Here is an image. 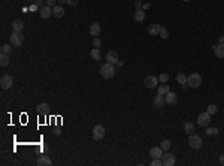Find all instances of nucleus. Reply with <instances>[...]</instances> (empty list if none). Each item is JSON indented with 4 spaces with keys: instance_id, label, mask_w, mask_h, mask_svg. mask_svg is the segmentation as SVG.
I'll return each mask as SVG.
<instances>
[{
    "instance_id": "obj_1",
    "label": "nucleus",
    "mask_w": 224,
    "mask_h": 166,
    "mask_svg": "<svg viewBox=\"0 0 224 166\" xmlns=\"http://www.w3.org/2000/svg\"><path fill=\"white\" fill-rule=\"evenodd\" d=\"M100 75L103 76L105 79H109V78H112V76L115 75L114 65H111V63H106V65H103V66L100 67Z\"/></svg>"
},
{
    "instance_id": "obj_2",
    "label": "nucleus",
    "mask_w": 224,
    "mask_h": 166,
    "mask_svg": "<svg viewBox=\"0 0 224 166\" xmlns=\"http://www.w3.org/2000/svg\"><path fill=\"white\" fill-rule=\"evenodd\" d=\"M191 88H199L200 87V84H202V76L199 74H191L188 75V81H187Z\"/></svg>"
},
{
    "instance_id": "obj_3",
    "label": "nucleus",
    "mask_w": 224,
    "mask_h": 166,
    "mask_svg": "<svg viewBox=\"0 0 224 166\" xmlns=\"http://www.w3.org/2000/svg\"><path fill=\"white\" fill-rule=\"evenodd\" d=\"M9 39H11V45H14V47H21L23 42H24V36L21 34V32H14V33L9 36Z\"/></svg>"
},
{
    "instance_id": "obj_4",
    "label": "nucleus",
    "mask_w": 224,
    "mask_h": 166,
    "mask_svg": "<svg viewBox=\"0 0 224 166\" xmlns=\"http://www.w3.org/2000/svg\"><path fill=\"white\" fill-rule=\"evenodd\" d=\"M188 145L193 150H199L202 147V138H200L199 135H193V133H191L188 136Z\"/></svg>"
},
{
    "instance_id": "obj_5",
    "label": "nucleus",
    "mask_w": 224,
    "mask_h": 166,
    "mask_svg": "<svg viewBox=\"0 0 224 166\" xmlns=\"http://www.w3.org/2000/svg\"><path fill=\"white\" fill-rule=\"evenodd\" d=\"M105 127L102 124H97L93 127V139H96V141H100V139H103L105 138Z\"/></svg>"
},
{
    "instance_id": "obj_6",
    "label": "nucleus",
    "mask_w": 224,
    "mask_h": 166,
    "mask_svg": "<svg viewBox=\"0 0 224 166\" xmlns=\"http://www.w3.org/2000/svg\"><path fill=\"white\" fill-rule=\"evenodd\" d=\"M197 123L199 126H202V127H206V126H209V123H211V114L209 112H200L197 117Z\"/></svg>"
},
{
    "instance_id": "obj_7",
    "label": "nucleus",
    "mask_w": 224,
    "mask_h": 166,
    "mask_svg": "<svg viewBox=\"0 0 224 166\" xmlns=\"http://www.w3.org/2000/svg\"><path fill=\"white\" fill-rule=\"evenodd\" d=\"M0 85H2L3 90H9V88L14 85V79H12V76H9V75H3L2 79H0Z\"/></svg>"
},
{
    "instance_id": "obj_8",
    "label": "nucleus",
    "mask_w": 224,
    "mask_h": 166,
    "mask_svg": "<svg viewBox=\"0 0 224 166\" xmlns=\"http://www.w3.org/2000/svg\"><path fill=\"white\" fill-rule=\"evenodd\" d=\"M162 162H163V166H173L176 163L175 156L170 154V153H164L163 156H162Z\"/></svg>"
},
{
    "instance_id": "obj_9",
    "label": "nucleus",
    "mask_w": 224,
    "mask_h": 166,
    "mask_svg": "<svg viewBox=\"0 0 224 166\" xmlns=\"http://www.w3.org/2000/svg\"><path fill=\"white\" fill-rule=\"evenodd\" d=\"M39 15H41V18H43V20H48V18L52 15V8L48 6V5H43L42 8H39Z\"/></svg>"
},
{
    "instance_id": "obj_10",
    "label": "nucleus",
    "mask_w": 224,
    "mask_h": 166,
    "mask_svg": "<svg viewBox=\"0 0 224 166\" xmlns=\"http://www.w3.org/2000/svg\"><path fill=\"white\" fill-rule=\"evenodd\" d=\"M144 84H145V87H148V88H154V87H157V84H158V79H157L155 76H153V75H149V76L145 78Z\"/></svg>"
},
{
    "instance_id": "obj_11",
    "label": "nucleus",
    "mask_w": 224,
    "mask_h": 166,
    "mask_svg": "<svg viewBox=\"0 0 224 166\" xmlns=\"http://www.w3.org/2000/svg\"><path fill=\"white\" fill-rule=\"evenodd\" d=\"M149 156L153 159H162L163 156V148L162 147H153L149 150Z\"/></svg>"
},
{
    "instance_id": "obj_12",
    "label": "nucleus",
    "mask_w": 224,
    "mask_h": 166,
    "mask_svg": "<svg viewBox=\"0 0 224 166\" xmlns=\"http://www.w3.org/2000/svg\"><path fill=\"white\" fill-rule=\"evenodd\" d=\"M64 14H66V12H64V9H63L61 5H55V6L52 8V15L55 18H63Z\"/></svg>"
},
{
    "instance_id": "obj_13",
    "label": "nucleus",
    "mask_w": 224,
    "mask_h": 166,
    "mask_svg": "<svg viewBox=\"0 0 224 166\" xmlns=\"http://www.w3.org/2000/svg\"><path fill=\"white\" fill-rule=\"evenodd\" d=\"M106 60H108V63H111V65H117L120 60H118V54L115 52V51H109L108 54H106Z\"/></svg>"
},
{
    "instance_id": "obj_14",
    "label": "nucleus",
    "mask_w": 224,
    "mask_h": 166,
    "mask_svg": "<svg viewBox=\"0 0 224 166\" xmlns=\"http://www.w3.org/2000/svg\"><path fill=\"white\" fill-rule=\"evenodd\" d=\"M160 30H162V25L160 24H151L148 27V34L149 36H157V34L160 33Z\"/></svg>"
},
{
    "instance_id": "obj_15",
    "label": "nucleus",
    "mask_w": 224,
    "mask_h": 166,
    "mask_svg": "<svg viewBox=\"0 0 224 166\" xmlns=\"http://www.w3.org/2000/svg\"><path fill=\"white\" fill-rule=\"evenodd\" d=\"M100 32H102V27H100L99 23H93V24L90 25V34L91 36H99Z\"/></svg>"
},
{
    "instance_id": "obj_16",
    "label": "nucleus",
    "mask_w": 224,
    "mask_h": 166,
    "mask_svg": "<svg viewBox=\"0 0 224 166\" xmlns=\"http://www.w3.org/2000/svg\"><path fill=\"white\" fill-rule=\"evenodd\" d=\"M39 166H43V165H46V166H51L52 165V162H51V159L48 157V156H39V159H37V162H36Z\"/></svg>"
},
{
    "instance_id": "obj_17",
    "label": "nucleus",
    "mask_w": 224,
    "mask_h": 166,
    "mask_svg": "<svg viewBox=\"0 0 224 166\" xmlns=\"http://www.w3.org/2000/svg\"><path fill=\"white\" fill-rule=\"evenodd\" d=\"M164 100H166V103H169V105H173V103H176V100H178V97H176V94L172 92H169L166 96H164Z\"/></svg>"
},
{
    "instance_id": "obj_18",
    "label": "nucleus",
    "mask_w": 224,
    "mask_h": 166,
    "mask_svg": "<svg viewBox=\"0 0 224 166\" xmlns=\"http://www.w3.org/2000/svg\"><path fill=\"white\" fill-rule=\"evenodd\" d=\"M214 52H215V56L218 58H224V45L223 43H218L214 47Z\"/></svg>"
},
{
    "instance_id": "obj_19",
    "label": "nucleus",
    "mask_w": 224,
    "mask_h": 166,
    "mask_svg": "<svg viewBox=\"0 0 224 166\" xmlns=\"http://www.w3.org/2000/svg\"><path fill=\"white\" fill-rule=\"evenodd\" d=\"M169 92H170V88H169V85H167L166 83L162 84V85L157 88V94H160V96H166Z\"/></svg>"
},
{
    "instance_id": "obj_20",
    "label": "nucleus",
    "mask_w": 224,
    "mask_h": 166,
    "mask_svg": "<svg viewBox=\"0 0 224 166\" xmlns=\"http://www.w3.org/2000/svg\"><path fill=\"white\" fill-rule=\"evenodd\" d=\"M145 20V12L142 11V9H136V12H135V21L136 23H142Z\"/></svg>"
},
{
    "instance_id": "obj_21",
    "label": "nucleus",
    "mask_w": 224,
    "mask_h": 166,
    "mask_svg": "<svg viewBox=\"0 0 224 166\" xmlns=\"http://www.w3.org/2000/svg\"><path fill=\"white\" fill-rule=\"evenodd\" d=\"M12 29H14V32H23L24 23H23L21 20H15V21L12 23Z\"/></svg>"
},
{
    "instance_id": "obj_22",
    "label": "nucleus",
    "mask_w": 224,
    "mask_h": 166,
    "mask_svg": "<svg viewBox=\"0 0 224 166\" xmlns=\"http://www.w3.org/2000/svg\"><path fill=\"white\" fill-rule=\"evenodd\" d=\"M90 56H91V58H93L94 61H97V60L102 58V51L99 50V48H93L91 52H90Z\"/></svg>"
},
{
    "instance_id": "obj_23",
    "label": "nucleus",
    "mask_w": 224,
    "mask_h": 166,
    "mask_svg": "<svg viewBox=\"0 0 224 166\" xmlns=\"http://www.w3.org/2000/svg\"><path fill=\"white\" fill-rule=\"evenodd\" d=\"M164 102H166V100H164V96H160V94H157V96H155L154 105L157 106V108H162V106L164 105Z\"/></svg>"
},
{
    "instance_id": "obj_24",
    "label": "nucleus",
    "mask_w": 224,
    "mask_h": 166,
    "mask_svg": "<svg viewBox=\"0 0 224 166\" xmlns=\"http://www.w3.org/2000/svg\"><path fill=\"white\" fill-rule=\"evenodd\" d=\"M48 109H50V105L45 102V103H39L37 105V112L39 114H46L48 112Z\"/></svg>"
},
{
    "instance_id": "obj_25",
    "label": "nucleus",
    "mask_w": 224,
    "mask_h": 166,
    "mask_svg": "<svg viewBox=\"0 0 224 166\" xmlns=\"http://www.w3.org/2000/svg\"><path fill=\"white\" fill-rule=\"evenodd\" d=\"M184 132L187 133V135H191V133L194 132V124H193V123H190V121L184 123Z\"/></svg>"
},
{
    "instance_id": "obj_26",
    "label": "nucleus",
    "mask_w": 224,
    "mask_h": 166,
    "mask_svg": "<svg viewBox=\"0 0 224 166\" xmlns=\"http://www.w3.org/2000/svg\"><path fill=\"white\" fill-rule=\"evenodd\" d=\"M176 81L179 84H182V85H187V81H188V76L185 74H178L176 75Z\"/></svg>"
},
{
    "instance_id": "obj_27",
    "label": "nucleus",
    "mask_w": 224,
    "mask_h": 166,
    "mask_svg": "<svg viewBox=\"0 0 224 166\" xmlns=\"http://www.w3.org/2000/svg\"><path fill=\"white\" fill-rule=\"evenodd\" d=\"M0 65L3 67L9 65V56L8 54H2V56H0Z\"/></svg>"
},
{
    "instance_id": "obj_28",
    "label": "nucleus",
    "mask_w": 224,
    "mask_h": 166,
    "mask_svg": "<svg viewBox=\"0 0 224 166\" xmlns=\"http://www.w3.org/2000/svg\"><path fill=\"white\" fill-rule=\"evenodd\" d=\"M208 112H209L211 115H215L217 112H218V106H217V105H214V103H212V105H209V106H208Z\"/></svg>"
},
{
    "instance_id": "obj_29",
    "label": "nucleus",
    "mask_w": 224,
    "mask_h": 166,
    "mask_svg": "<svg viewBox=\"0 0 224 166\" xmlns=\"http://www.w3.org/2000/svg\"><path fill=\"white\" fill-rule=\"evenodd\" d=\"M158 36H160V38H163V39H167V38H169V30H167V29H164V27H162V30H160Z\"/></svg>"
},
{
    "instance_id": "obj_30",
    "label": "nucleus",
    "mask_w": 224,
    "mask_h": 166,
    "mask_svg": "<svg viewBox=\"0 0 224 166\" xmlns=\"http://www.w3.org/2000/svg\"><path fill=\"white\" fill-rule=\"evenodd\" d=\"M11 51H12V48H11V45L9 43H6V45H3L2 47V54H11Z\"/></svg>"
},
{
    "instance_id": "obj_31",
    "label": "nucleus",
    "mask_w": 224,
    "mask_h": 166,
    "mask_svg": "<svg viewBox=\"0 0 224 166\" xmlns=\"http://www.w3.org/2000/svg\"><path fill=\"white\" fill-rule=\"evenodd\" d=\"M160 147H162L163 150H169L170 148V141H169V139H163L162 144H160Z\"/></svg>"
},
{
    "instance_id": "obj_32",
    "label": "nucleus",
    "mask_w": 224,
    "mask_h": 166,
    "mask_svg": "<svg viewBox=\"0 0 224 166\" xmlns=\"http://www.w3.org/2000/svg\"><path fill=\"white\" fill-rule=\"evenodd\" d=\"M206 135H218V129L217 127H209V129H206Z\"/></svg>"
},
{
    "instance_id": "obj_33",
    "label": "nucleus",
    "mask_w": 224,
    "mask_h": 166,
    "mask_svg": "<svg viewBox=\"0 0 224 166\" xmlns=\"http://www.w3.org/2000/svg\"><path fill=\"white\" fill-rule=\"evenodd\" d=\"M167 79H169V75H167V74H162L160 76H158V81H160L162 84L167 83Z\"/></svg>"
},
{
    "instance_id": "obj_34",
    "label": "nucleus",
    "mask_w": 224,
    "mask_h": 166,
    "mask_svg": "<svg viewBox=\"0 0 224 166\" xmlns=\"http://www.w3.org/2000/svg\"><path fill=\"white\" fill-rule=\"evenodd\" d=\"M151 166H163V162H162V159H153V162H151Z\"/></svg>"
},
{
    "instance_id": "obj_35",
    "label": "nucleus",
    "mask_w": 224,
    "mask_h": 166,
    "mask_svg": "<svg viewBox=\"0 0 224 166\" xmlns=\"http://www.w3.org/2000/svg\"><path fill=\"white\" fill-rule=\"evenodd\" d=\"M93 45H94V48H100V45H102V41H100L99 38H94V39H93Z\"/></svg>"
},
{
    "instance_id": "obj_36",
    "label": "nucleus",
    "mask_w": 224,
    "mask_h": 166,
    "mask_svg": "<svg viewBox=\"0 0 224 166\" xmlns=\"http://www.w3.org/2000/svg\"><path fill=\"white\" fill-rule=\"evenodd\" d=\"M45 3H46L48 6H51V8H54V6L57 5V0H45Z\"/></svg>"
},
{
    "instance_id": "obj_37",
    "label": "nucleus",
    "mask_w": 224,
    "mask_h": 166,
    "mask_svg": "<svg viewBox=\"0 0 224 166\" xmlns=\"http://www.w3.org/2000/svg\"><path fill=\"white\" fill-rule=\"evenodd\" d=\"M78 2H79V0H66V3H69L70 6H76Z\"/></svg>"
},
{
    "instance_id": "obj_38",
    "label": "nucleus",
    "mask_w": 224,
    "mask_h": 166,
    "mask_svg": "<svg viewBox=\"0 0 224 166\" xmlns=\"http://www.w3.org/2000/svg\"><path fill=\"white\" fill-rule=\"evenodd\" d=\"M135 6H136V9H142V2H140V0H136V2H135Z\"/></svg>"
},
{
    "instance_id": "obj_39",
    "label": "nucleus",
    "mask_w": 224,
    "mask_h": 166,
    "mask_svg": "<svg viewBox=\"0 0 224 166\" xmlns=\"http://www.w3.org/2000/svg\"><path fill=\"white\" fill-rule=\"evenodd\" d=\"M35 5L37 6V8H42V6H43V2H42V0H35Z\"/></svg>"
},
{
    "instance_id": "obj_40",
    "label": "nucleus",
    "mask_w": 224,
    "mask_h": 166,
    "mask_svg": "<svg viewBox=\"0 0 224 166\" xmlns=\"http://www.w3.org/2000/svg\"><path fill=\"white\" fill-rule=\"evenodd\" d=\"M218 42H220V43H223V45H224V33L221 34L220 38H218Z\"/></svg>"
},
{
    "instance_id": "obj_41",
    "label": "nucleus",
    "mask_w": 224,
    "mask_h": 166,
    "mask_svg": "<svg viewBox=\"0 0 224 166\" xmlns=\"http://www.w3.org/2000/svg\"><path fill=\"white\" fill-rule=\"evenodd\" d=\"M220 163H221V165L224 166V154H223V156H221V157H220Z\"/></svg>"
},
{
    "instance_id": "obj_42",
    "label": "nucleus",
    "mask_w": 224,
    "mask_h": 166,
    "mask_svg": "<svg viewBox=\"0 0 224 166\" xmlns=\"http://www.w3.org/2000/svg\"><path fill=\"white\" fill-rule=\"evenodd\" d=\"M36 9H37V6H36V5H32V6H30V11H36Z\"/></svg>"
},
{
    "instance_id": "obj_43",
    "label": "nucleus",
    "mask_w": 224,
    "mask_h": 166,
    "mask_svg": "<svg viewBox=\"0 0 224 166\" xmlns=\"http://www.w3.org/2000/svg\"><path fill=\"white\" fill-rule=\"evenodd\" d=\"M58 3H60V5H63V3H66V0H58Z\"/></svg>"
},
{
    "instance_id": "obj_44",
    "label": "nucleus",
    "mask_w": 224,
    "mask_h": 166,
    "mask_svg": "<svg viewBox=\"0 0 224 166\" xmlns=\"http://www.w3.org/2000/svg\"><path fill=\"white\" fill-rule=\"evenodd\" d=\"M27 2H33V0H27Z\"/></svg>"
},
{
    "instance_id": "obj_45",
    "label": "nucleus",
    "mask_w": 224,
    "mask_h": 166,
    "mask_svg": "<svg viewBox=\"0 0 224 166\" xmlns=\"http://www.w3.org/2000/svg\"><path fill=\"white\" fill-rule=\"evenodd\" d=\"M184 2H190V0H184Z\"/></svg>"
}]
</instances>
